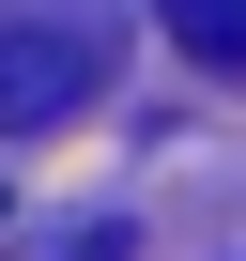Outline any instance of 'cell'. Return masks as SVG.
I'll return each instance as SVG.
<instances>
[{"label": "cell", "instance_id": "1", "mask_svg": "<svg viewBox=\"0 0 246 261\" xmlns=\"http://www.w3.org/2000/svg\"><path fill=\"white\" fill-rule=\"evenodd\" d=\"M108 0H0V139H31V123L92 108L108 92Z\"/></svg>", "mask_w": 246, "mask_h": 261}, {"label": "cell", "instance_id": "3", "mask_svg": "<svg viewBox=\"0 0 246 261\" xmlns=\"http://www.w3.org/2000/svg\"><path fill=\"white\" fill-rule=\"evenodd\" d=\"M0 261H123V230H108V215H77V230H31V246H0Z\"/></svg>", "mask_w": 246, "mask_h": 261}, {"label": "cell", "instance_id": "2", "mask_svg": "<svg viewBox=\"0 0 246 261\" xmlns=\"http://www.w3.org/2000/svg\"><path fill=\"white\" fill-rule=\"evenodd\" d=\"M154 31H169L185 62H215V77H246V0H154Z\"/></svg>", "mask_w": 246, "mask_h": 261}]
</instances>
